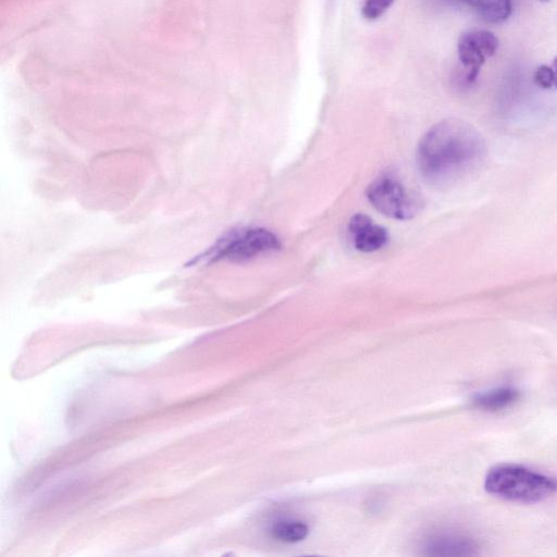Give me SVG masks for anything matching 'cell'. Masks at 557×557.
<instances>
[{
    "label": "cell",
    "mask_w": 557,
    "mask_h": 557,
    "mask_svg": "<svg viewBox=\"0 0 557 557\" xmlns=\"http://www.w3.org/2000/svg\"><path fill=\"white\" fill-rule=\"evenodd\" d=\"M395 0H364L361 7L363 17L369 21L381 17Z\"/></svg>",
    "instance_id": "obj_11"
},
{
    "label": "cell",
    "mask_w": 557,
    "mask_h": 557,
    "mask_svg": "<svg viewBox=\"0 0 557 557\" xmlns=\"http://www.w3.org/2000/svg\"><path fill=\"white\" fill-rule=\"evenodd\" d=\"M486 146L471 124L455 117L442 120L421 137L416 160L422 177L432 185L458 182L484 161Z\"/></svg>",
    "instance_id": "obj_1"
},
{
    "label": "cell",
    "mask_w": 557,
    "mask_h": 557,
    "mask_svg": "<svg viewBox=\"0 0 557 557\" xmlns=\"http://www.w3.org/2000/svg\"><path fill=\"white\" fill-rule=\"evenodd\" d=\"M485 491L498 498L523 504L539 503L557 492V481L515 463L491 468L484 479Z\"/></svg>",
    "instance_id": "obj_2"
},
{
    "label": "cell",
    "mask_w": 557,
    "mask_h": 557,
    "mask_svg": "<svg viewBox=\"0 0 557 557\" xmlns=\"http://www.w3.org/2000/svg\"><path fill=\"white\" fill-rule=\"evenodd\" d=\"M370 203L384 215L396 220H410L422 209L419 195L408 189L398 178L384 174L367 188Z\"/></svg>",
    "instance_id": "obj_4"
},
{
    "label": "cell",
    "mask_w": 557,
    "mask_h": 557,
    "mask_svg": "<svg viewBox=\"0 0 557 557\" xmlns=\"http://www.w3.org/2000/svg\"><path fill=\"white\" fill-rule=\"evenodd\" d=\"M348 232L355 248L363 252H372L381 249L388 240L386 230L375 224L372 219L363 213L351 216Z\"/></svg>",
    "instance_id": "obj_6"
},
{
    "label": "cell",
    "mask_w": 557,
    "mask_h": 557,
    "mask_svg": "<svg viewBox=\"0 0 557 557\" xmlns=\"http://www.w3.org/2000/svg\"><path fill=\"white\" fill-rule=\"evenodd\" d=\"M424 554L430 556H469L476 554V544L455 533H437L424 542Z\"/></svg>",
    "instance_id": "obj_7"
},
{
    "label": "cell",
    "mask_w": 557,
    "mask_h": 557,
    "mask_svg": "<svg viewBox=\"0 0 557 557\" xmlns=\"http://www.w3.org/2000/svg\"><path fill=\"white\" fill-rule=\"evenodd\" d=\"M553 73H554V89H557V55L553 61V64L550 65Z\"/></svg>",
    "instance_id": "obj_13"
},
{
    "label": "cell",
    "mask_w": 557,
    "mask_h": 557,
    "mask_svg": "<svg viewBox=\"0 0 557 557\" xmlns=\"http://www.w3.org/2000/svg\"><path fill=\"white\" fill-rule=\"evenodd\" d=\"M308 532L309 528L305 522L293 519L276 521L271 529L273 537L284 543L302 541Z\"/></svg>",
    "instance_id": "obj_10"
},
{
    "label": "cell",
    "mask_w": 557,
    "mask_h": 557,
    "mask_svg": "<svg viewBox=\"0 0 557 557\" xmlns=\"http://www.w3.org/2000/svg\"><path fill=\"white\" fill-rule=\"evenodd\" d=\"M520 398V392L512 386H499L476 394L472 399L474 408L496 412L515 405Z\"/></svg>",
    "instance_id": "obj_8"
},
{
    "label": "cell",
    "mask_w": 557,
    "mask_h": 557,
    "mask_svg": "<svg viewBox=\"0 0 557 557\" xmlns=\"http://www.w3.org/2000/svg\"><path fill=\"white\" fill-rule=\"evenodd\" d=\"M533 79L543 89H554V73L549 65H540L533 74Z\"/></svg>",
    "instance_id": "obj_12"
},
{
    "label": "cell",
    "mask_w": 557,
    "mask_h": 557,
    "mask_svg": "<svg viewBox=\"0 0 557 557\" xmlns=\"http://www.w3.org/2000/svg\"><path fill=\"white\" fill-rule=\"evenodd\" d=\"M281 247L280 239L269 230L240 227L225 233L191 263H213L221 260L246 261L259 255L278 250Z\"/></svg>",
    "instance_id": "obj_3"
},
{
    "label": "cell",
    "mask_w": 557,
    "mask_h": 557,
    "mask_svg": "<svg viewBox=\"0 0 557 557\" xmlns=\"http://www.w3.org/2000/svg\"><path fill=\"white\" fill-rule=\"evenodd\" d=\"M498 47V38L490 30H469L459 37L457 52L465 71L463 82L467 85L476 81L482 65L496 53Z\"/></svg>",
    "instance_id": "obj_5"
},
{
    "label": "cell",
    "mask_w": 557,
    "mask_h": 557,
    "mask_svg": "<svg viewBox=\"0 0 557 557\" xmlns=\"http://www.w3.org/2000/svg\"><path fill=\"white\" fill-rule=\"evenodd\" d=\"M541 1H549V0H541Z\"/></svg>",
    "instance_id": "obj_14"
},
{
    "label": "cell",
    "mask_w": 557,
    "mask_h": 557,
    "mask_svg": "<svg viewBox=\"0 0 557 557\" xmlns=\"http://www.w3.org/2000/svg\"><path fill=\"white\" fill-rule=\"evenodd\" d=\"M488 23H503L511 15V0H459Z\"/></svg>",
    "instance_id": "obj_9"
}]
</instances>
